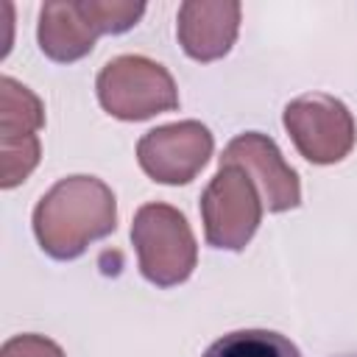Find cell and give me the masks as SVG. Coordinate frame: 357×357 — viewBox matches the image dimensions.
Segmentation results:
<instances>
[{
    "label": "cell",
    "mask_w": 357,
    "mask_h": 357,
    "mask_svg": "<svg viewBox=\"0 0 357 357\" xmlns=\"http://www.w3.org/2000/svg\"><path fill=\"white\" fill-rule=\"evenodd\" d=\"M31 223L39 248L67 262L117 229V198L98 176H67L36 201Z\"/></svg>",
    "instance_id": "cell-1"
},
{
    "label": "cell",
    "mask_w": 357,
    "mask_h": 357,
    "mask_svg": "<svg viewBox=\"0 0 357 357\" xmlns=\"http://www.w3.org/2000/svg\"><path fill=\"white\" fill-rule=\"evenodd\" d=\"M131 243L139 259V273L156 287H176L195 271V234L184 212L170 204H142L131 220Z\"/></svg>",
    "instance_id": "cell-2"
},
{
    "label": "cell",
    "mask_w": 357,
    "mask_h": 357,
    "mask_svg": "<svg viewBox=\"0 0 357 357\" xmlns=\"http://www.w3.org/2000/svg\"><path fill=\"white\" fill-rule=\"evenodd\" d=\"M95 92L106 114L128 123L178 109V89L167 67L139 53L109 59L95 78Z\"/></svg>",
    "instance_id": "cell-3"
},
{
    "label": "cell",
    "mask_w": 357,
    "mask_h": 357,
    "mask_svg": "<svg viewBox=\"0 0 357 357\" xmlns=\"http://www.w3.org/2000/svg\"><path fill=\"white\" fill-rule=\"evenodd\" d=\"M262 198L245 170L234 165H218L201 195L204 237L212 248L243 251L259 229Z\"/></svg>",
    "instance_id": "cell-4"
},
{
    "label": "cell",
    "mask_w": 357,
    "mask_h": 357,
    "mask_svg": "<svg viewBox=\"0 0 357 357\" xmlns=\"http://www.w3.org/2000/svg\"><path fill=\"white\" fill-rule=\"evenodd\" d=\"M282 123L296 151L312 165H335L354 148V117L335 95L307 92L293 98L282 112Z\"/></svg>",
    "instance_id": "cell-5"
},
{
    "label": "cell",
    "mask_w": 357,
    "mask_h": 357,
    "mask_svg": "<svg viewBox=\"0 0 357 357\" xmlns=\"http://www.w3.org/2000/svg\"><path fill=\"white\" fill-rule=\"evenodd\" d=\"M215 137L201 120H178L145 131L137 142V162L156 184H187L209 162Z\"/></svg>",
    "instance_id": "cell-6"
},
{
    "label": "cell",
    "mask_w": 357,
    "mask_h": 357,
    "mask_svg": "<svg viewBox=\"0 0 357 357\" xmlns=\"http://www.w3.org/2000/svg\"><path fill=\"white\" fill-rule=\"evenodd\" d=\"M218 165H234L248 173L257 184L262 206L268 212H287L301 204V184L298 173L284 162L282 151L268 134L245 131L237 134L220 153Z\"/></svg>",
    "instance_id": "cell-7"
},
{
    "label": "cell",
    "mask_w": 357,
    "mask_h": 357,
    "mask_svg": "<svg viewBox=\"0 0 357 357\" xmlns=\"http://www.w3.org/2000/svg\"><path fill=\"white\" fill-rule=\"evenodd\" d=\"M240 3L234 0H187L178 6L176 36L181 50L195 61L223 59L240 31Z\"/></svg>",
    "instance_id": "cell-8"
},
{
    "label": "cell",
    "mask_w": 357,
    "mask_h": 357,
    "mask_svg": "<svg viewBox=\"0 0 357 357\" xmlns=\"http://www.w3.org/2000/svg\"><path fill=\"white\" fill-rule=\"evenodd\" d=\"M98 36L100 28L89 14L86 0H50L39 8V50L59 64L84 59L95 47Z\"/></svg>",
    "instance_id": "cell-9"
},
{
    "label": "cell",
    "mask_w": 357,
    "mask_h": 357,
    "mask_svg": "<svg viewBox=\"0 0 357 357\" xmlns=\"http://www.w3.org/2000/svg\"><path fill=\"white\" fill-rule=\"evenodd\" d=\"M45 126L42 100L11 75L0 78V137H31Z\"/></svg>",
    "instance_id": "cell-10"
},
{
    "label": "cell",
    "mask_w": 357,
    "mask_h": 357,
    "mask_svg": "<svg viewBox=\"0 0 357 357\" xmlns=\"http://www.w3.org/2000/svg\"><path fill=\"white\" fill-rule=\"evenodd\" d=\"M201 357H304L298 346L273 329H234L209 343Z\"/></svg>",
    "instance_id": "cell-11"
},
{
    "label": "cell",
    "mask_w": 357,
    "mask_h": 357,
    "mask_svg": "<svg viewBox=\"0 0 357 357\" xmlns=\"http://www.w3.org/2000/svg\"><path fill=\"white\" fill-rule=\"evenodd\" d=\"M42 145L39 134L31 137H0V187L11 190L22 184L39 165Z\"/></svg>",
    "instance_id": "cell-12"
},
{
    "label": "cell",
    "mask_w": 357,
    "mask_h": 357,
    "mask_svg": "<svg viewBox=\"0 0 357 357\" xmlns=\"http://www.w3.org/2000/svg\"><path fill=\"white\" fill-rule=\"evenodd\" d=\"M86 8L100 28V33H123L139 22L145 14V3H123V0H86Z\"/></svg>",
    "instance_id": "cell-13"
},
{
    "label": "cell",
    "mask_w": 357,
    "mask_h": 357,
    "mask_svg": "<svg viewBox=\"0 0 357 357\" xmlns=\"http://www.w3.org/2000/svg\"><path fill=\"white\" fill-rule=\"evenodd\" d=\"M0 357H67L61 346L45 335H14L0 346Z\"/></svg>",
    "instance_id": "cell-14"
},
{
    "label": "cell",
    "mask_w": 357,
    "mask_h": 357,
    "mask_svg": "<svg viewBox=\"0 0 357 357\" xmlns=\"http://www.w3.org/2000/svg\"><path fill=\"white\" fill-rule=\"evenodd\" d=\"M346 357H357V354H346Z\"/></svg>",
    "instance_id": "cell-15"
}]
</instances>
